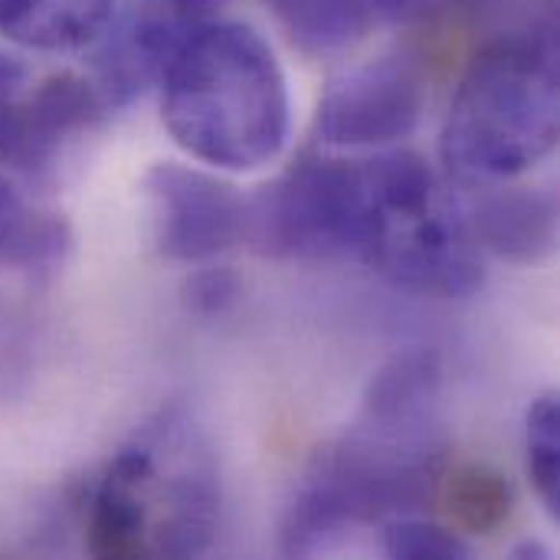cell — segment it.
Masks as SVG:
<instances>
[{
	"instance_id": "1",
	"label": "cell",
	"mask_w": 560,
	"mask_h": 560,
	"mask_svg": "<svg viewBox=\"0 0 560 560\" xmlns=\"http://www.w3.org/2000/svg\"><path fill=\"white\" fill-rule=\"evenodd\" d=\"M164 125L197 161L256 171L289 138V85L272 46L246 23H207L161 75Z\"/></svg>"
},
{
	"instance_id": "2",
	"label": "cell",
	"mask_w": 560,
	"mask_h": 560,
	"mask_svg": "<svg viewBox=\"0 0 560 560\" xmlns=\"http://www.w3.org/2000/svg\"><path fill=\"white\" fill-rule=\"evenodd\" d=\"M558 131V39L548 16L472 56L443 125V158L459 180H512L555 151Z\"/></svg>"
},
{
	"instance_id": "3",
	"label": "cell",
	"mask_w": 560,
	"mask_h": 560,
	"mask_svg": "<svg viewBox=\"0 0 560 560\" xmlns=\"http://www.w3.org/2000/svg\"><path fill=\"white\" fill-rule=\"evenodd\" d=\"M361 167V217L354 259L390 285L469 299L486 282L482 246L469 213L450 197L417 151H384Z\"/></svg>"
},
{
	"instance_id": "4",
	"label": "cell",
	"mask_w": 560,
	"mask_h": 560,
	"mask_svg": "<svg viewBox=\"0 0 560 560\" xmlns=\"http://www.w3.org/2000/svg\"><path fill=\"white\" fill-rule=\"evenodd\" d=\"M358 217V161L305 154L246 200L243 240L269 259H354Z\"/></svg>"
},
{
	"instance_id": "5",
	"label": "cell",
	"mask_w": 560,
	"mask_h": 560,
	"mask_svg": "<svg viewBox=\"0 0 560 560\" xmlns=\"http://www.w3.org/2000/svg\"><path fill=\"white\" fill-rule=\"evenodd\" d=\"M427 85L410 56L387 52L341 72L322 95L315 135L331 148H384L417 131Z\"/></svg>"
},
{
	"instance_id": "6",
	"label": "cell",
	"mask_w": 560,
	"mask_h": 560,
	"mask_svg": "<svg viewBox=\"0 0 560 560\" xmlns=\"http://www.w3.org/2000/svg\"><path fill=\"white\" fill-rule=\"evenodd\" d=\"M217 16L220 0H135L115 13L92 43V82L108 108L128 105L151 82H161L180 49Z\"/></svg>"
},
{
	"instance_id": "7",
	"label": "cell",
	"mask_w": 560,
	"mask_h": 560,
	"mask_svg": "<svg viewBox=\"0 0 560 560\" xmlns=\"http://www.w3.org/2000/svg\"><path fill=\"white\" fill-rule=\"evenodd\" d=\"M144 194L154 246L171 262H207L243 240L246 200L207 171L154 164L144 174Z\"/></svg>"
},
{
	"instance_id": "8",
	"label": "cell",
	"mask_w": 560,
	"mask_h": 560,
	"mask_svg": "<svg viewBox=\"0 0 560 560\" xmlns=\"http://www.w3.org/2000/svg\"><path fill=\"white\" fill-rule=\"evenodd\" d=\"M108 102L98 85L75 72L46 75L30 92L0 98V164L23 177H46L62 148L92 131Z\"/></svg>"
},
{
	"instance_id": "9",
	"label": "cell",
	"mask_w": 560,
	"mask_h": 560,
	"mask_svg": "<svg viewBox=\"0 0 560 560\" xmlns=\"http://www.w3.org/2000/svg\"><path fill=\"white\" fill-rule=\"evenodd\" d=\"M118 0H0V36L39 52L92 46Z\"/></svg>"
},
{
	"instance_id": "10",
	"label": "cell",
	"mask_w": 560,
	"mask_h": 560,
	"mask_svg": "<svg viewBox=\"0 0 560 560\" xmlns=\"http://www.w3.org/2000/svg\"><path fill=\"white\" fill-rule=\"evenodd\" d=\"M469 223L482 249H492L512 262H538L555 249L558 210L555 200L535 190H499L489 194Z\"/></svg>"
},
{
	"instance_id": "11",
	"label": "cell",
	"mask_w": 560,
	"mask_h": 560,
	"mask_svg": "<svg viewBox=\"0 0 560 560\" xmlns=\"http://www.w3.org/2000/svg\"><path fill=\"white\" fill-rule=\"evenodd\" d=\"M69 226L52 213H36L0 174V269L49 272L69 253Z\"/></svg>"
},
{
	"instance_id": "12",
	"label": "cell",
	"mask_w": 560,
	"mask_h": 560,
	"mask_svg": "<svg viewBox=\"0 0 560 560\" xmlns=\"http://www.w3.org/2000/svg\"><path fill=\"white\" fill-rule=\"evenodd\" d=\"M305 52H338L368 30L364 0H266Z\"/></svg>"
},
{
	"instance_id": "13",
	"label": "cell",
	"mask_w": 560,
	"mask_h": 560,
	"mask_svg": "<svg viewBox=\"0 0 560 560\" xmlns=\"http://www.w3.org/2000/svg\"><path fill=\"white\" fill-rule=\"evenodd\" d=\"M443 482L450 518L472 532V535H492L512 518V486L489 466L466 463L453 469Z\"/></svg>"
},
{
	"instance_id": "14",
	"label": "cell",
	"mask_w": 560,
	"mask_h": 560,
	"mask_svg": "<svg viewBox=\"0 0 560 560\" xmlns=\"http://www.w3.org/2000/svg\"><path fill=\"white\" fill-rule=\"evenodd\" d=\"M528 472L551 518L560 515V400L545 394L528 410Z\"/></svg>"
},
{
	"instance_id": "15",
	"label": "cell",
	"mask_w": 560,
	"mask_h": 560,
	"mask_svg": "<svg viewBox=\"0 0 560 560\" xmlns=\"http://www.w3.org/2000/svg\"><path fill=\"white\" fill-rule=\"evenodd\" d=\"M384 551L387 558L404 560H463L469 558L466 541L436 525L423 522L417 515H394L384 528Z\"/></svg>"
},
{
	"instance_id": "16",
	"label": "cell",
	"mask_w": 560,
	"mask_h": 560,
	"mask_svg": "<svg viewBox=\"0 0 560 560\" xmlns=\"http://www.w3.org/2000/svg\"><path fill=\"white\" fill-rule=\"evenodd\" d=\"M233 295H236V282H233L226 272H207V276H200V279L194 282V289H190L194 305H197L200 312H207V315L223 312V308L233 302Z\"/></svg>"
},
{
	"instance_id": "17",
	"label": "cell",
	"mask_w": 560,
	"mask_h": 560,
	"mask_svg": "<svg viewBox=\"0 0 560 560\" xmlns=\"http://www.w3.org/2000/svg\"><path fill=\"white\" fill-rule=\"evenodd\" d=\"M23 79H26V69L16 56L3 52L0 49V98L3 95H13L16 89H23Z\"/></svg>"
}]
</instances>
